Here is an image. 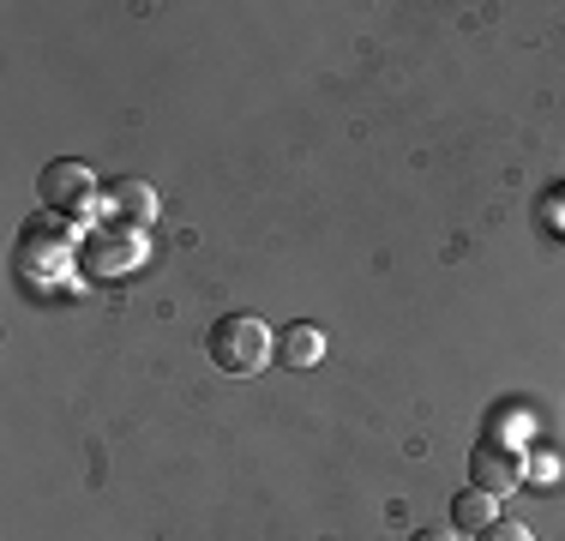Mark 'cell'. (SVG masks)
Segmentation results:
<instances>
[{
  "mask_svg": "<svg viewBox=\"0 0 565 541\" xmlns=\"http://www.w3.org/2000/svg\"><path fill=\"white\" fill-rule=\"evenodd\" d=\"M211 361H217L223 373H259L265 361L277 356V343H271V331H265V319H253V314H228L211 325Z\"/></svg>",
  "mask_w": 565,
  "mask_h": 541,
  "instance_id": "obj_1",
  "label": "cell"
},
{
  "mask_svg": "<svg viewBox=\"0 0 565 541\" xmlns=\"http://www.w3.org/2000/svg\"><path fill=\"white\" fill-rule=\"evenodd\" d=\"M36 199H43L49 211H61V216H78L90 199H97V181H90L85 162H49V169L36 174Z\"/></svg>",
  "mask_w": 565,
  "mask_h": 541,
  "instance_id": "obj_2",
  "label": "cell"
},
{
  "mask_svg": "<svg viewBox=\"0 0 565 541\" xmlns=\"http://www.w3.org/2000/svg\"><path fill=\"white\" fill-rule=\"evenodd\" d=\"M469 481L481 487V494H518V481H523V457H518V445H500V439H488V445H476L469 452Z\"/></svg>",
  "mask_w": 565,
  "mask_h": 541,
  "instance_id": "obj_3",
  "label": "cell"
},
{
  "mask_svg": "<svg viewBox=\"0 0 565 541\" xmlns=\"http://www.w3.org/2000/svg\"><path fill=\"white\" fill-rule=\"evenodd\" d=\"M319 356H326V331H319V325H289V331L277 337L282 368H319Z\"/></svg>",
  "mask_w": 565,
  "mask_h": 541,
  "instance_id": "obj_4",
  "label": "cell"
},
{
  "mask_svg": "<svg viewBox=\"0 0 565 541\" xmlns=\"http://www.w3.org/2000/svg\"><path fill=\"white\" fill-rule=\"evenodd\" d=\"M109 205H115V216L151 223V216H157V193H151L145 181H115V187H109Z\"/></svg>",
  "mask_w": 565,
  "mask_h": 541,
  "instance_id": "obj_5",
  "label": "cell"
},
{
  "mask_svg": "<svg viewBox=\"0 0 565 541\" xmlns=\"http://www.w3.org/2000/svg\"><path fill=\"white\" fill-rule=\"evenodd\" d=\"M451 523H457V530H488V523H493V494H481V487H463V494H457L451 499Z\"/></svg>",
  "mask_w": 565,
  "mask_h": 541,
  "instance_id": "obj_6",
  "label": "cell"
},
{
  "mask_svg": "<svg viewBox=\"0 0 565 541\" xmlns=\"http://www.w3.org/2000/svg\"><path fill=\"white\" fill-rule=\"evenodd\" d=\"M481 541H535V535L523 530V523H511V518H493L488 530H481Z\"/></svg>",
  "mask_w": 565,
  "mask_h": 541,
  "instance_id": "obj_7",
  "label": "cell"
},
{
  "mask_svg": "<svg viewBox=\"0 0 565 541\" xmlns=\"http://www.w3.org/2000/svg\"><path fill=\"white\" fill-rule=\"evenodd\" d=\"M409 541H457V530H415Z\"/></svg>",
  "mask_w": 565,
  "mask_h": 541,
  "instance_id": "obj_8",
  "label": "cell"
}]
</instances>
